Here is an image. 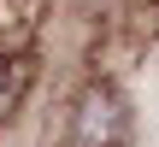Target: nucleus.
<instances>
[{"label":"nucleus","mask_w":159,"mask_h":147,"mask_svg":"<svg viewBox=\"0 0 159 147\" xmlns=\"http://www.w3.org/2000/svg\"><path fill=\"white\" fill-rule=\"evenodd\" d=\"M124 136H130V112H124V100H118L106 82H94V88L77 100L71 141H77V147H124Z\"/></svg>","instance_id":"nucleus-1"},{"label":"nucleus","mask_w":159,"mask_h":147,"mask_svg":"<svg viewBox=\"0 0 159 147\" xmlns=\"http://www.w3.org/2000/svg\"><path fill=\"white\" fill-rule=\"evenodd\" d=\"M24 88H30V65H24V53H0V124L18 112Z\"/></svg>","instance_id":"nucleus-3"},{"label":"nucleus","mask_w":159,"mask_h":147,"mask_svg":"<svg viewBox=\"0 0 159 147\" xmlns=\"http://www.w3.org/2000/svg\"><path fill=\"white\" fill-rule=\"evenodd\" d=\"M47 18V0H0V53H24Z\"/></svg>","instance_id":"nucleus-2"}]
</instances>
